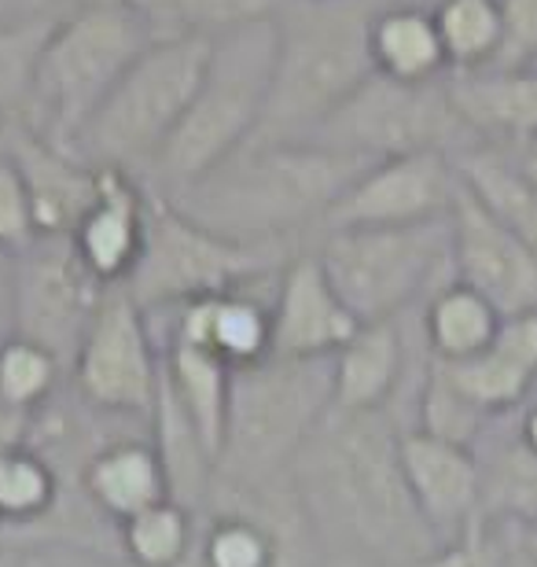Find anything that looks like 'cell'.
<instances>
[{"label": "cell", "instance_id": "obj_9", "mask_svg": "<svg viewBox=\"0 0 537 567\" xmlns=\"http://www.w3.org/2000/svg\"><path fill=\"white\" fill-rule=\"evenodd\" d=\"M288 258L272 247L225 240L152 192L144 251L122 288L147 317H163L196 299L269 284Z\"/></svg>", "mask_w": 537, "mask_h": 567}, {"label": "cell", "instance_id": "obj_17", "mask_svg": "<svg viewBox=\"0 0 537 567\" xmlns=\"http://www.w3.org/2000/svg\"><path fill=\"white\" fill-rule=\"evenodd\" d=\"M152 188L122 169H100L93 207L71 233V247L104 288H122L144 251Z\"/></svg>", "mask_w": 537, "mask_h": 567}, {"label": "cell", "instance_id": "obj_4", "mask_svg": "<svg viewBox=\"0 0 537 567\" xmlns=\"http://www.w3.org/2000/svg\"><path fill=\"white\" fill-rule=\"evenodd\" d=\"M272 74H277L272 11L214 33L207 71L188 104V115L155 158L144 185L158 196H174L255 141L269 104Z\"/></svg>", "mask_w": 537, "mask_h": 567}, {"label": "cell", "instance_id": "obj_41", "mask_svg": "<svg viewBox=\"0 0 537 567\" xmlns=\"http://www.w3.org/2000/svg\"><path fill=\"white\" fill-rule=\"evenodd\" d=\"M89 0H0V22L11 19H63L66 11L82 8Z\"/></svg>", "mask_w": 537, "mask_h": 567}, {"label": "cell", "instance_id": "obj_10", "mask_svg": "<svg viewBox=\"0 0 537 567\" xmlns=\"http://www.w3.org/2000/svg\"><path fill=\"white\" fill-rule=\"evenodd\" d=\"M306 144L383 163V158L424 152L453 158L478 144V137L453 104L450 78L427 85H402L372 74L347 104L331 111L306 137Z\"/></svg>", "mask_w": 537, "mask_h": 567}, {"label": "cell", "instance_id": "obj_48", "mask_svg": "<svg viewBox=\"0 0 537 567\" xmlns=\"http://www.w3.org/2000/svg\"><path fill=\"white\" fill-rule=\"evenodd\" d=\"M512 535H516V530H512ZM512 567H537V564L527 557V553L519 549V542H516V557H512Z\"/></svg>", "mask_w": 537, "mask_h": 567}, {"label": "cell", "instance_id": "obj_22", "mask_svg": "<svg viewBox=\"0 0 537 567\" xmlns=\"http://www.w3.org/2000/svg\"><path fill=\"white\" fill-rule=\"evenodd\" d=\"M158 343H163V391L177 402V410L196 427L199 442L217 461L225 442V416L228 394H233V365H225L210 347L174 332V328L155 324Z\"/></svg>", "mask_w": 537, "mask_h": 567}, {"label": "cell", "instance_id": "obj_21", "mask_svg": "<svg viewBox=\"0 0 537 567\" xmlns=\"http://www.w3.org/2000/svg\"><path fill=\"white\" fill-rule=\"evenodd\" d=\"M22 181L33 199V218H38V236H55V240H71L78 221L93 207L100 188V169L78 158L71 147H60L44 137L19 130L11 144Z\"/></svg>", "mask_w": 537, "mask_h": 567}, {"label": "cell", "instance_id": "obj_26", "mask_svg": "<svg viewBox=\"0 0 537 567\" xmlns=\"http://www.w3.org/2000/svg\"><path fill=\"white\" fill-rule=\"evenodd\" d=\"M483 472V516L512 530H537V453L512 427V413L497 416L475 446Z\"/></svg>", "mask_w": 537, "mask_h": 567}, {"label": "cell", "instance_id": "obj_45", "mask_svg": "<svg viewBox=\"0 0 537 567\" xmlns=\"http://www.w3.org/2000/svg\"><path fill=\"white\" fill-rule=\"evenodd\" d=\"M516 542H519V549L537 564V530H516Z\"/></svg>", "mask_w": 537, "mask_h": 567}, {"label": "cell", "instance_id": "obj_35", "mask_svg": "<svg viewBox=\"0 0 537 567\" xmlns=\"http://www.w3.org/2000/svg\"><path fill=\"white\" fill-rule=\"evenodd\" d=\"M442 369H445V377H450L456 388H461L467 399H472L478 410H486L489 416L516 413L519 405L537 391L534 383L523 377L516 365H508L494 347L483 350V354H475V358H467V361H456V365H442Z\"/></svg>", "mask_w": 537, "mask_h": 567}, {"label": "cell", "instance_id": "obj_32", "mask_svg": "<svg viewBox=\"0 0 537 567\" xmlns=\"http://www.w3.org/2000/svg\"><path fill=\"white\" fill-rule=\"evenodd\" d=\"M60 19L0 22V122L27 130L38 96L41 52Z\"/></svg>", "mask_w": 537, "mask_h": 567}, {"label": "cell", "instance_id": "obj_36", "mask_svg": "<svg viewBox=\"0 0 537 567\" xmlns=\"http://www.w3.org/2000/svg\"><path fill=\"white\" fill-rule=\"evenodd\" d=\"M512 557H516V535H512V527L494 524V519L483 516L456 538L438 542L427 557H420L409 567H512Z\"/></svg>", "mask_w": 537, "mask_h": 567}, {"label": "cell", "instance_id": "obj_3", "mask_svg": "<svg viewBox=\"0 0 537 567\" xmlns=\"http://www.w3.org/2000/svg\"><path fill=\"white\" fill-rule=\"evenodd\" d=\"M375 0H277V74L255 141H306L375 74Z\"/></svg>", "mask_w": 537, "mask_h": 567}, {"label": "cell", "instance_id": "obj_23", "mask_svg": "<svg viewBox=\"0 0 537 567\" xmlns=\"http://www.w3.org/2000/svg\"><path fill=\"white\" fill-rule=\"evenodd\" d=\"M450 93L478 141L500 147L537 141V66L450 74Z\"/></svg>", "mask_w": 537, "mask_h": 567}, {"label": "cell", "instance_id": "obj_27", "mask_svg": "<svg viewBox=\"0 0 537 567\" xmlns=\"http://www.w3.org/2000/svg\"><path fill=\"white\" fill-rule=\"evenodd\" d=\"M500 313L486 295L467 288L461 280L438 284L420 306V343L431 361L456 365L494 347Z\"/></svg>", "mask_w": 537, "mask_h": 567}, {"label": "cell", "instance_id": "obj_12", "mask_svg": "<svg viewBox=\"0 0 537 567\" xmlns=\"http://www.w3.org/2000/svg\"><path fill=\"white\" fill-rule=\"evenodd\" d=\"M107 291L78 262L71 240L41 236L16 255V336L52 350L71 377V361Z\"/></svg>", "mask_w": 537, "mask_h": 567}, {"label": "cell", "instance_id": "obj_40", "mask_svg": "<svg viewBox=\"0 0 537 567\" xmlns=\"http://www.w3.org/2000/svg\"><path fill=\"white\" fill-rule=\"evenodd\" d=\"M19 557V567H133L111 549H89V546H33V549H11Z\"/></svg>", "mask_w": 537, "mask_h": 567}, {"label": "cell", "instance_id": "obj_50", "mask_svg": "<svg viewBox=\"0 0 537 567\" xmlns=\"http://www.w3.org/2000/svg\"><path fill=\"white\" fill-rule=\"evenodd\" d=\"M0 542H4V524H0Z\"/></svg>", "mask_w": 537, "mask_h": 567}, {"label": "cell", "instance_id": "obj_34", "mask_svg": "<svg viewBox=\"0 0 537 567\" xmlns=\"http://www.w3.org/2000/svg\"><path fill=\"white\" fill-rule=\"evenodd\" d=\"M66 388V365L52 350L11 336L0 343V405L22 416H38Z\"/></svg>", "mask_w": 537, "mask_h": 567}, {"label": "cell", "instance_id": "obj_8", "mask_svg": "<svg viewBox=\"0 0 537 567\" xmlns=\"http://www.w3.org/2000/svg\"><path fill=\"white\" fill-rule=\"evenodd\" d=\"M310 251L358 324L402 321L453 277V225L324 229Z\"/></svg>", "mask_w": 537, "mask_h": 567}, {"label": "cell", "instance_id": "obj_47", "mask_svg": "<svg viewBox=\"0 0 537 567\" xmlns=\"http://www.w3.org/2000/svg\"><path fill=\"white\" fill-rule=\"evenodd\" d=\"M317 567H380V564H369V560H353V557H321Z\"/></svg>", "mask_w": 537, "mask_h": 567}, {"label": "cell", "instance_id": "obj_39", "mask_svg": "<svg viewBox=\"0 0 537 567\" xmlns=\"http://www.w3.org/2000/svg\"><path fill=\"white\" fill-rule=\"evenodd\" d=\"M494 350L537 388V306L500 317Z\"/></svg>", "mask_w": 537, "mask_h": 567}, {"label": "cell", "instance_id": "obj_16", "mask_svg": "<svg viewBox=\"0 0 537 567\" xmlns=\"http://www.w3.org/2000/svg\"><path fill=\"white\" fill-rule=\"evenodd\" d=\"M402 472L434 542H450L475 519H483V472H478L475 450L405 427Z\"/></svg>", "mask_w": 537, "mask_h": 567}, {"label": "cell", "instance_id": "obj_19", "mask_svg": "<svg viewBox=\"0 0 537 567\" xmlns=\"http://www.w3.org/2000/svg\"><path fill=\"white\" fill-rule=\"evenodd\" d=\"M272 284H277V277L269 284H255V288L196 299L174 313L152 317V321L210 347L225 365L247 369L272 354Z\"/></svg>", "mask_w": 537, "mask_h": 567}, {"label": "cell", "instance_id": "obj_2", "mask_svg": "<svg viewBox=\"0 0 537 567\" xmlns=\"http://www.w3.org/2000/svg\"><path fill=\"white\" fill-rule=\"evenodd\" d=\"M369 166L306 141H250L163 199L225 240L295 255L321 236L331 207Z\"/></svg>", "mask_w": 537, "mask_h": 567}, {"label": "cell", "instance_id": "obj_6", "mask_svg": "<svg viewBox=\"0 0 537 567\" xmlns=\"http://www.w3.org/2000/svg\"><path fill=\"white\" fill-rule=\"evenodd\" d=\"M210 38H163L136 55L71 144L96 169L147 177L207 71Z\"/></svg>", "mask_w": 537, "mask_h": 567}, {"label": "cell", "instance_id": "obj_43", "mask_svg": "<svg viewBox=\"0 0 537 567\" xmlns=\"http://www.w3.org/2000/svg\"><path fill=\"white\" fill-rule=\"evenodd\" d=\"M512 427H516V435H519L523 446L537 453V391L519 405L516 413H512Z\"/></svg>", "mask_w": 537, "mask_h": 567}, {"label": "cell", "instance_id": "obj_18", "mask_svg": "<svg viewBox=\"0 0 537 567\" xmlns=\"http://www.w3.org/2000/svg\"><path fill=\"white\" fill-rule=\"evenodd\" d=\"M405 391H413V347L405 339V317L358 324V332L331 354V399L339 410H391L397 416Z\"/></svg>", "mask_w": 537, "mask_h": 567}, {"label": "cell", "instance_id": "obj_20", "mask_svg": "<svg viewBox=\"0 0 537 567\" xmlns=\"http://www.w3.org/2000/svg\"><path fill=\"white\" fill-rule=\"evenodd\" d=\"M78 491L85 494V502L111 527H118L122 519L166 502L169 480L163 457H158L152 442V427L114 435L100 450H93V457L82 464V475H78Z\"/></svg>", "mask_w": 537, "mask_h": 567}, {"label": "cell", "instance_id": "obj_42", "mask_svg": "<svg viewBox=\"0 0 537 567\" xmlns=\"http://www.w3.org/2000/svg\"><path fill=\"white\" fill-rule=\"evenodd\" d=\"M16 336V255L0 251V343Z\"/></svg>", "mask_w": 537, "mask_h": 567}, {"label": "cell", "instance_id": "obj_44", "mask_svg": "<svg viewBox=\"0 0 537 567\" xmlns=\"http://www.w3.org/2000/svg\"><path fill=\"white\" fill-rule=\"evenodd\" d=\"M516 152V158H519V166L527 169L530 174V181L537 185V141H527V144H519V147H512Z\"/></svg>", "mask_w": 537, "mask_h": 567}, {"label": "cell", "instance_id": "obj_38", "mask_svg": "<svg viewBox=\"0 0 537 567\" xmlns=\"http://www.w3.org/2000/svg\"><path fill=\"white\" fill-rule=\"evenodd\" d=\"M505 16V49H500V66H537V0H500Z\"/></svg>", "mask_w": 537, "mask_h": 567}, {"label": "cell", "instance_id": "obj_14", "mask_svg": "<svg viewBox=\"0 0 537 567\" xmlns=\"http://www.w3.org/2000/svg\"><path fill=\"white\" fill-rule=\"evenodd\" d=\"M272 358L321 361L358 332V317L328 284L313 251H295L272 284Z\"/></svg>", "mask_w": 537, "mask_h": 567}, {"label": "cell", "instance_id": "obj_15", "mask_svg": "<svg viewBox=\"0 0 537 567\" xmlns=\"http://www.w3.org/2000/svg\"><path fill=\"white\" fill-rule=\"evenodd\" d=\"M453 280L486 295L500 313L537 306V251L497 225L472 199L456 196L453 214Z\"/></svg>", "mask_w": 537, "mask_h": 567}, {"label": "cell", "instance_id": "obj_30", "mask_svg": "<svg viewBox=\"0 0 537 567\" xmlns=\"http://www.w3.org/2000/svg\"><path fill=\"white\" fill-rule=\"evenodd\" d=\"M494 421L497 416L478 410V405L445 377V369L438 361H431V358L424 361L420 380L413 383V402H409L405 427L424 431L431 439L453 442V446L475 450L486 431L494 427Z\"/></svg>", "mask_w": 537, "mask_h": 567}, {"label": "cell", "instance_id": "obj_13", "mask_svg": "<svg viewBox=\"0 0 537 567\" xmlns=\"http://www.w3.org/2000/svg\"><path fill=\"white\" fill-rule=\"evenodd\" d=\"M461 196L453 158L438 152L372 163L331 207L324 229H402L453 214ZM321 229V233H324Z\"/></svg>", "mask_w": 537, "mask_h": 567}, {"label": "cell", "instance_id": "obj_29", "mask_svg": "<svg viewBox=\"0 0 537 567\" xmlns=\"http://www.w3.org/2000/svg\"><path fill=\"white\" fill-rule=\"evenodd\" d=\"M450 74L494 71L505 49L500 0H431Z\"/></svg>", "mask_w": 537, "mask_h": 567}, {"label": "cell", "instance_id": "obj_25", "mask_svg": "<svg viewBox=\"0 0 537 567\" xmlns=\"http://www.w3.org/2000/svg\"><path fill=\"white\" fill-rule=\"evenodd\" d=\"M453 169L461 192L478 210L537 251V185L512 147L478 141L467 152L453 155Z\"/></svg>", "mask_w": 537, "mask_h": 567}, {"label": "cell", "instance_id": "obj_28", "mask_svg": "<svg viewBox=\"0 0 537 567\" xmlns=\"http://www.w3.org/2000/svg\"><path fill=\"white\" fill-rule=\"evenodd\" d=\"M71 491L78 486H66L52 461L27 442L0 450V524H4L0 549L38 530Z\"/></svg>", "mask_w": 537, "mask_h": 567}, {"label": "cell", "instance_id": "obj_7", "mask_svg": "<svg viewBox=\"0 0 537 567\" xmlns=\"http://www.w3.org/2000/svg\"><path fill=\"white\" fill-rule=\"evenodd\" d=\"M158 38L122 0H89L55 22L41 52L38 96L27 133L71 147L89 115L104 104L147 44Z\"/></svg>", "mask_w": 537, "mask_h": 567}, {"label": "cell", "instance_id": "obj_33", "mask_svg": "<svg viewBox=\"0 0 537 567\" xmlns=\"http://www.w3.org/2000/svg\"><path fill=\"white\" fill-rule=\"evenodd\" d=\"M144 19V27L163 38H214L236 22L272 11L277 0H122Z\"/></svg>", "mask_w": 537, "mask_h": 567}, {"label": "cell", "instance_id": "obj_37", "mask_svg": "<svg viewBox=\"0 0 537 567\" xmlns=\"http://www.w3.org/2000/svg\"><path fill=\"white\" fill-rule=\"evenodd\" d=\"M38 218H33V199L22 181L16 158H0V251L22 255L38 244Z\"/></svg>", "mask_w": 537, "mask_h": 567}, {"label": "cell", "instance_id": "obj_46", "mask_svg": "<svg viewBox=\"0 0 537 567\" xmlns=\"http://www.w3.org/2000/svg\"><path fill=\"white\" fill-rule=\"evenodd\" d=\"M16 133H19V126H11V122H0V158H8V155H11Z\"/></svg>", "mask_w": 537, "mask_h": 567}, {"label": "cell", "instance_id": "obj_1", "mask_svg": "<svg viewBox=\"0 0 537 567\" xmlns=\"http://www.w3.org/2000/svg\"><path fill=\"white\" fill-rule=\"evenodd\" d=\"M402 431L405 424L391 410L358 413L331 405L295 453L288 483L321 557L409 567L438 546L409 494Z\"/></svg>", "mask_w": 537, "mask_h": 567}, {"label": "cell", "instance_id": "obj_24", "mask_svg": "<svg viewBox=\"0 0 537 567\" xmlns=\"http://www.w3.org/2000/svg\"><path fill=\"white\" fill-rule=\"evenodd\" d=\"M369 60L386 82L427 85L450 78L431 4L420 0H375L369 16Z\"/></svg>", "mask_w": 537, "mask_h": 567}, {"label": "cell", "instance_id": "obj_31", "mask_svg": "<svg viewBox=\"0 0 537 567\" xmlns=\"http://www.w3.org/2000/svg\"><path fill=\"white\" fill-rule=\"evenodd\" d=\"M114 542H118V557L133 567H188L196 549V513L166 497L122 519L114 527Z\"/></svg>", "mask_w": 537, "mask_h": 567}, {"label": "cell", "instance_id": "obj_5", "mask_svg": "<svg viewBox=\"0 0 537 567\" xmlns=\"http://www.w3.org/2000/svg\"><path fill=\"white\" fill-rule=\"evenodd\" d=\"M331 405V358L295 361L269 354L236 369L214 480L233 486L288 483L295 453Z\"/></svg>", "mask_w": 537, "mask_h": 567}, {"label": "cell", "instance_id": "obj_49", "mask_svg": "<svg viewBox=\"0 0 537 567\" xmlns=\"http://www.w3.org/2000/svg\"><path fill=\"white\" fill-rule=\"evenodd\" d=\"M0 567H19V557L11 549H0Z\"/></svg>", "mask_w": 537, "mask_h": 567}, {"label": "cell", "instance_id": "obj_11", "mask_svg": "<svg viewBox=\"0 0 537 567\" xmlns=\"http://www.w3.org/2000/svg\"><path fill=\"white\" fill-rule=\"evenodd\" d=\"M66 388L100 416L152 424L163 391V343L155 321L125 295V288L104 295L71 361Z\"/></svg>", "mask_w": 537, "mask_h": 567}]
</instances>
